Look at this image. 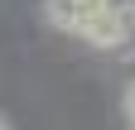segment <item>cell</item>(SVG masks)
Here are the masks:
<instances>
[{
	"instance_id": "3957f363",
	"label": "cell",
	"mask_w": 135,
	"mask_h": 130,
	"mask_svg": "<svg viewBox=\"0 0 135 130\" xmlns=\"http://www.w3.org/2000/svg\"><path fill=\"white\" fill-rule=\"evenodd\" d=\"M106 10H121V14H130V19H135V0H106Z\"/></svg>"
},
{
	"instance_id": "7a4b0ae2",
	"label": "cell",
	"mask_w": 135,
	"mask_h": 130,
	"mask_svg": "<svg viewBox=\"0 0 135 130\" xmlns=\"http://www.w3.org/2000/svg\"><path fill=\"white\" fill-rule=\"evenodd\" d=\"M97 10H106V5H92V0H44V24L58 29V34H82Z\"/></svg>"
},
{
	"instance_id": "277c9868",
	"label": "cell",
	"mask_w": 135,
	"mask_h": 130,
	"mask_svg": "<svg viewBox=\"0 0 135 130\" xmlns=\"http://www.w3.org/2000/svg\"><path fill=\"white\" fill-rule=\"evenodd\" d=\"M126 116H130V125H135V82L126 87Z\"/></svg>"
},
{
	"instance_id": "5b68a950",
	"label": "cell",
	"mask_w": 135,
	"mask_h": 130,
	"mask_svg": "<svg viewBox=\"0 0 135 130\" xmlns=\"http://www.w3.org/2000/svg\"><path fill=\"white\" fill-rule=\"evenodd\" d=\"M92 5H106V0H92Z\"/></svg>"
},
{
	"instance_id": "6da1fadb",
	"label": "cell",
	"mask_w": 135,
	"mask_h": 130,
	"mask_svg": "<svg viewBox=\"0 0 135 130\" xmlns=\"http://www.w3.org/2000/svg\"><path fill=\"white\" fill-rule=\"evenodd\" d=\"M77 39L92 43V48H126V43L135 39V19H130V14H121V10H97Z\"/></svg>"
}]
</instances>
